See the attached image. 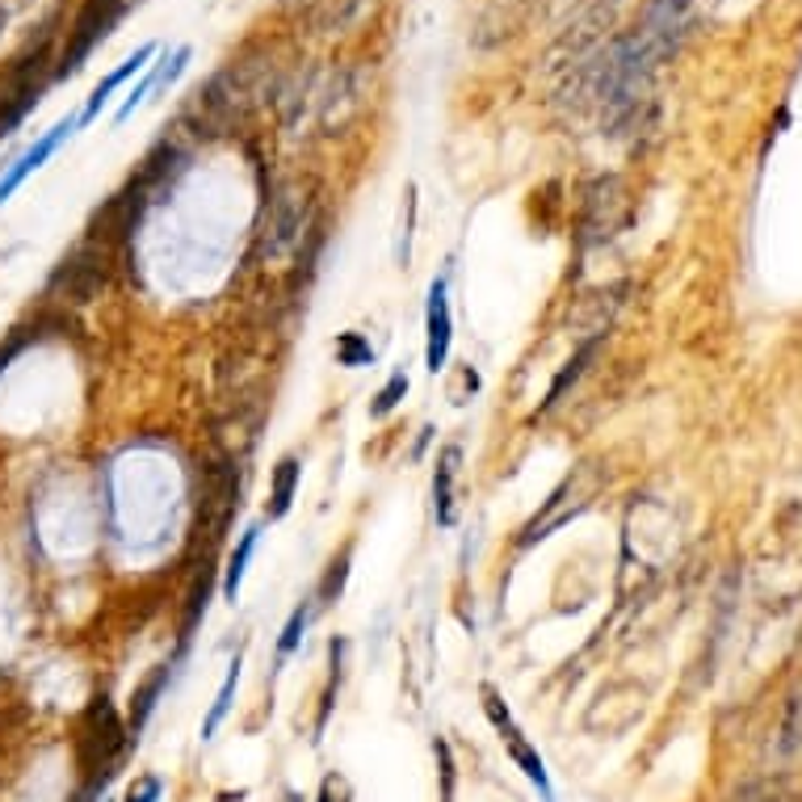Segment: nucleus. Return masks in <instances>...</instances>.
Instances as JSON below:
<instances>
[{"instance_id": "nucleus-1", "label": "nucleus", "mask_w": 802, "mask_h": 802, "mask_svg": "<svg viewBox=\"0 0 802 802\" xmlns=\"http://www.w3.org/2000/svg\"><path fill=\"white\" fill-rule=\"evenodd\" d=\"M261 93H265V64L240 60V64L223 67L211 85L193 93V135H223V130H232L261 102Z\"/></svg>"}, {"instance_id": "nucleus-10", "label": "nucleus", "mask_w": 802, "mask_h": 802, "mask_svg": "<svg viewBox=\"0 0 802 802\" xmlns=\"http://www.w3.org/2000/svg\"><path fill=\"white\" fill-rule=\"evenodd\" d=\"M458 463H463V450L458 445H445L433 466V513H437V526H454V479H458Z\"/></svg>"}, {"instance_id": "nucleus-19", "label": "nucleus", "mask_w": 802, "mask_h": 802, "mask_svg": "<svg viewBox=\"0 0 802 802\" xmlns=\"http://www.w3.org/2000/svg\"><path fill=\"white\" fill-rule=\"evenodd\" d=\"M211 568H202V580H198V589L190 597V610H186V622H181V643H190L193 626H198V618H207V605H211Z\"/></svg>"}, {"instance_id": "nucleus-22", "label": "nucleus", "mask_w": 802, "mask_h": 802, "mask_svg": "<svg viewBox=\"0 0 802 802\" xmlns=\"http://www.w3.org/2000/svg\"><path fill=\"white\" fill-rule=\"evenodd\" d=\"M412 219H416V190H408V232H403L400 240V265H408V256H412Z\"/></svg>"}, {"instance_id": "nucleus-6", "label": "nucleus", "mask_w": 802, "mask_h": 802, "mask_svg": "<svg viewBox=\"0 0 802 802\" xmlns=\"http://www.w3.org/2000/svg\"><path fill=\"white\" fill-rule=\"evenodd\" d=\"M450 340H454V316H450V295L445 277H433L429 286V307H424V366L429 374H442L450 361Z\"/></svg>"}, {"instance_id": "nucleus-15", "label": "nucleus", "mask_w": 802, "mask_h": 802, "mask_svg": "<svg viewBox=\"0 0 802 802\" xmlns=\"http://www.w3.org/2000/svg\"><path fill=\"white\" fill-rule=\"evenodd\" d=\"M592 353H597V340H589V345H584V349H580V353H576V358H571L568 366L559 370V379L550 382L547 400H542V408H538V412H550L555 403L563 400V391H568L571 382H576V379H580V374H584V366H589V361H592Z\"/></svg>"}, {"instance_id": "nucleus-5", "label": "nucleus", "mask_w": 802, "mask_h": 802, "mask_svg": "<svg viewBox=\"0 0 802 802\" xmlns=\"http://www.w3.org/2000/svg\"><path fill=\"white\" fill-rule=\"evenodd\" d=\"M102 286H106V261H102V253L93 244L67 253L60 261V270L51 274V282H46V291L60 295L64 303H88Z\"/></svg>"}, {"instance_id": "nucleus-7", "label": "nucleus", "mask_w": 802, "mask_h": 802, "mask_svg": "<svg viewBox=\"0 0 802 802\" xmlns=\"http://www.w3.org/2000/svg\"><path fill=\"white\" fill-rule=\"evenodd\" d=\"M72 130H76V118H64V123H55V127L46 130V135H39V139H34V144H30V148H25L22 156H18L13 165H9V169L0 172V207H4V202H9L13 193L22 190L30 172L43 169L46 160H51V156L60 151V144H64Z\"/></svg>"}, {"instance_id": "nucleus-25", "label": "nucleus", "mask_w": 802, "mask_h": 802, "mask_svg": "<svg viewBox=\"0 0 802 802\" xmlns=\"http://www.w3.org/2000/svg\"><path fill=\"white\" fill-rule=\"evenodd\" d=\"M0 25H4V9H0Z\"/></svg>"}, {"instance_id": "nucleus-17", "label": "nucleus", "mask_w": 802, "mask_h": 802, "mask_svg": "<svg viewBox=\"0 0 802 802\" xmlns=\"http://www.w3.org/2000/svg\"><path fill=\"white\" fill-rule=\"evenodd\" d=\"M337 361L358 370V366H370L374 361V345L361 337V333H340L337 337Z\"/></svg>"}, {"instance_id": "nucleus-2", "label": "nucleus", "mask_w": 802, "mask_h": 802, "mask_svg": "<svg viewBox=\"0 0 802 802\" xmlns=\"http://www.w3.org/2000/svg\"><path fill=\"white\" fill-rule=\"evenodd\" d=\"M130 743L127 722L114 710V701L106 694H97L85 706V715L76 722V736H72V748H76V764L85 773V799H93L109 778H114V764L123 757V748Z\"/></svg>"}, {"instance_id": "nucleus-16", "label": "nucleus", "mask_w": 802, "mask_h": 802, "mask_svg": "<svg viewBox=\"0 0 802 802\" xmlns=\"http://www.w3.org/2000/svg\"><path fill=\"white\" fill-rule=\"evenodd\" d=\"M316 618V605L312 601H303L295 613H291V622H286V631L277 639V659H291L298 652V643H303V631H307V622Z\"/></svg>"}, {"instance_id": "nucleus-8", "label": "nucleus", "mask_w": 802, "mask_h": 802, "mask_svg": "<svg viewBox=\"0 0 802 802\" xmlns=\"http://www.w3.org/2000/svg\"><path fill=\"white\" fill-rule=\"evenodd\" d=\"M169 680H172V664H156V668L148 673V680L135 689V697H130V718H127L130 743H139L144 727H148V718L156 715L160 697H165V689H169Z\"/></svg>"}, {"instance_id": "nucleus-23", "label": "nucleus", "mask_w": 802, "mask_h": 802, "mask_svg": "<svg viewBox=\"0 0 802 802\" xmlns=\"http://www.w3.org/2000/svg\"><path fill=\"white\" fill-rule=\"evenodd\" d=\"M319 802H349V785L340 778H324V785H319Z\"/></svg>"}, {"instance_id": "nucleus-12", "label": "nucleus", "mask_w": 802, "mask_h": 802, "mask_svg": "<svg viewBox=\"0 0 802 802\" xmlns=\"http://www.w3.org/2000/svg\"><path fill=\"white\" fill-rule=\"evenodd\" d=\"M261 542V526H249L235 542L232 559H228V571H223V597L228 601H240V589H244V576H249V563H253V550Z\"/></svg>"}, {"instance_id": "nucleus-26", "label": "nucleus", "mask_w": 802, "mask_h": 802, "mask_svg": "<svg viewBox=\"0 0 802 802\" xmlns=\"http://www.w3.org/2000/svg\"><path fill=\"white\" fill-rule=\"evenodd\" d=\"M102 802H109V799H102Z\"/></svg>"}, {"instance_id": "nucleus-9", "label": "nucleus", "mask_w": 802, "mask_h": 802, "mask_svg": "<svg viewBox=\"0 0 802 802\" xmlns=\"http://www.w3.org/2000/svg\"><path fill=\"white\" fill-rule=\"evenodd\" d=\"M151 55H156V43L139 46V51H135V55H127V60H123V64L114 67V72H109L106 81H102V85L93 88V97H88V102H85V109H81V118H76V127H88V123H93V118H97V114H102V109H106V102H109V97H114V88H123V85H127V76H135V72H139V67H148V60H151Z\"/></svg>"}, {"instance_id": "nucleus-21", "label": "nucleus", "mask_w": 802, "mask_h": 802, "mask_svg": "<svg viewBox=\"0 0 802 802\" xmlns=\"http://www.w3.org/2000/svg\"><path fill=\"white\" fill-rule=\"evenodd\" d=\"M160 778H139L135 785L127 790V802H160Z\"/></svg>"}, {"instance_id": "nucleus-20", "label": "nucleus", "mask_w": 802, "mask_h": 802, "mask_svg": "<svg viewBox=\"0 0 802 802\" xmlns=\"http://www.w3.org/2000/svg\"><path fill=\"white\" fill-rule=\"evenodd\" d=\"M30 337H34L30 328H18L13 337H9V340H4V345H0V374H4V370H9V361L18 358V353H22L25 345H30Z\"/></svg>"}, {"instance_id": "nucleus-4", "label": "nucleus", "mask_w": 802, "mask_h": 802, "mask_svg": "<svg viewBox=\"0 0 802 802\" xmlns=\"http://www.w3.org/2000/svg\"><path fill=\"white\" fill-rule=\"evenodd\" d=\"M484 694V715H487V722L500 731V739H505V748H508V757H513V764L521 769L529 778V785H538V794L542 799H555V790H550V778H547V764H542V757L529 748V739H526V731L513 722V715H508V706L500 701V694L492 689V685H484L479 689Z\"/></svg>"}, {"instance_id": "nucleus-24", "label": "nucleus", "mask_w": 802, "mask_h": 802, "mask_svg": "<svg viewBox=\"0 0 802 802\" xmlns=\"http://www.w3.org/2000/svg\"><path fill=\"white\" fill-rule=\"evenodd\" d=\"M282 802H307V799H303V794H295V790H291V794H286V799H282Z\"/></svg>"}, {"instance_id": "nucleus-11", "label": "nucleus", "mask_w": 802, "mask_h": 802, "mask_svg": "<svg viewBox=\"0 0 802 802\" xmlns=\"http://www.w3.org/2000/svg\"><path fill=\"white\" fill-rule=\"evenodd\" d=\"M298 475H303V466H298L295 454H286V458L274 466V479H270V505H265V517H270V521H282V517L291 513L295 492H298Z\"/></svg>"}, {"instance_id": "nucleus-18", "label": "nucleus", "mask_w": 802, "mask_h": 802, "mask_svg": "<svg viewBox=\"0 0 802 802\" xmlns=\"http://www.w3.org/2000/svg\"><path fill=\"white\" fill-rule=\"evenodd\" d=\"M403 395H408V374H403V370H395L391 379L382 382V391L374 395V403H370V416H374V421L391 416V412H395V408L403 403Z\"/></svg>"}, {"instance_id": "nucleus-13", "label": "nucleus", "mask_w": 802, "mask_h": 802, "mask_svg": "<svg viewBox=\"0 0 802 802\" xmlns=\"http://www.w3.org/2000/svg\"><path fill=\"white\" fill-rule=\"evenodd\" d=\"M240 668H244V652H235L232 664H228V676H223V685H219V694H214L211 710L202 718V739H214V731L223 727V718L232 715L235 689H240Z\"/></svg>"}, {"instance_id": "nucleus-3", "label": "nucleus", "mask_w": 802, "mask_h": 802, "mask_svg": "<svg viewBox=\"0 0 802 802\" xmlns=\"http://www.w3.org/2000/svg\"><path fill=\"white\" fill-rule=\"evenodd\" d=\"M123 13H127V0H85V9L76 13V22L67 30V46H64L60 67H55V81L76 76V72L85 67L88 55L114 34V25H118Z\"/></svg>"}, {"instance_id": "nucleus-14", "label": "nucleus", "mask_w": 802, "mask_h": 802, "mask_svg": "<svg viewBox=\"0 0 802 802\" xmlns=\"http://www.w3.org/2000/svg\"><path fill=\"white\" fill-rule=\"evenodd\" d=\"M349 563H353V547H345L337 555V559L328 563V571H324V584H319L316 597H312V601H316V610L333 605L340 592H345V580H349Z\"/></svg>"}]
</instances>
